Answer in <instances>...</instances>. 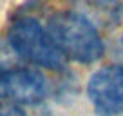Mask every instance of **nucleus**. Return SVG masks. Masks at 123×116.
Masks as SVG:
<instances>
[{
	"label": "nucleus",
	"mask_w": 123,
	"mask_h": 116,
	"mask_svg": "<svg viewBox=\"0 0 123 116\" xmlns=\"http://www.w3.org/2000/svg\"><path fill=\"white\" fill-rule=\"evenodd\" d=\"M47 31L60 53L74 62L92 64L105 53V44L96 26L78 11L53 15L47 22Z\"/></svg>",
	"instance_id": "f257e3e1"
},
{
	"label": "nucleus",
	"mask_w": 123,
	"mask_h": 116,
	"mask_svg": "<svg viewBox=\"0 0 123 116\" xmlns=\"http://www.w3.org/2000/svg\"><path fill=\"white\" fill-rule=\"evenodd\" d=\"M121 44H123V38H121Z\"/></svg>",
	"instance_id": "0eeeda50"
},
{
	"label": "nucleus",
	"mask_w": 123,
	"mask_h": 116,
	"mask_svg": "<svg viewBox=\"0 0 123 116\" xmlns=\"http://www.w3.org/2000/svg\"><path fill=\"white\" fill-rule=\"evenodd\" d=\"M9 45L24 60L47 69H60L65 56L53 42L47 27L33 16H22L11 24L7 31Z\"/></svg>",
	"instance_id": "f03ea898"
},
{
	"label": "nucleus",
	"mask_w": 123,
	"mask_h": 116,
	"mask_svg": "<svg viewBox=\"0 0 123 116\" xmlns=\"http://www.w3.org/2000/svg\"><path fill=\"white\" fill-rule=\"evenodd\" d=\"M81 15L92 22V18L101 22H114L121 13V6L118 0H76Z\"/></svg>",
	"instance_id": "39448f33"
},
{
	"label": "nucleus",
	"mask_w": 123,
	"mask_h": 116,
	"mask_svg": "<svg viewBox=\"0 0 123 116\" xmlns=\"http://www.w3.org/2000/svg\"><path fill=\"white\" fill-rule=\"evenodd\" d=\"M0 116H27L25 111L22 107L15 103H7V102H2L0 103Z\"/></svg>",
	"instance_id": "423d86ee"
},
{
	"label": "nucleus",
	"mask_w": 123,
	"mask_h": 116,
	"mask_svg": "<svg viewBox=\"0 0 123 116\" xmlns=\"http://www.w3.org/2000/svg\"><path fill=\"white\" fill-rule=\"evenodd\" d=\"M47 94V82L33 69H9L0 73V100L7 103H38Z\"/></svg>",
	"instance_id": "20e7f679"
},
{
	"label": "nucleus",
	"mask_w": 123,
	"mask_h": 116,
	"mask_svg": "<svg viewBox=\"0 0 123 116\" xmlns=\"http://www.w3.org/2000/svg\"><path fill=\"white\" fill-rule=\"evenodd\" d=\"M87 93L92 105L105 116L123 112V67L105 65L91 76Z\"/></svg>",
	"instance_id": "7ed1b4c3"
}]
</instances>
